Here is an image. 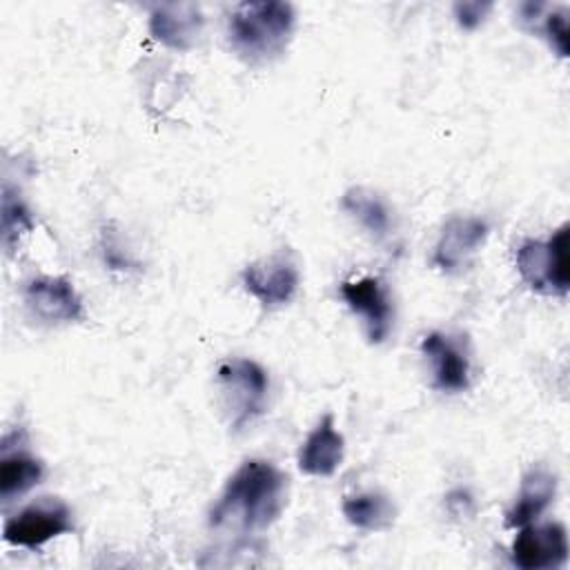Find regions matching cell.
<instances>
[{
    "instance_id": "6da1fadb",
    "label": "cell",
    "mask_w": 570,
    "mask_h": 570,
    "mask_svg": "<svg viewBox=\"0 0 570 570\" xmlns=\"http://www.w3.org/2000/svg\"><path fill=\"white\" fill-rule=\"evenodd\" d=\"M285 501L287 476L265 459H247L227 479L207 523L218 532L254 534L281 517Z\"/></svg>"
},
{
    "instance_id": "7a4b0ae2",
    "label": "cell",
    "mask_w": 570,
    "mask_h": 570,
    "mask_svg": "<svg viewBox=\"0 0 570 570\" xmlns=\"http://www.w3.org/2000/svg\"><path fill=\"white\" fill-rule=\"evenodd\" d=\"M296 13L289 2H240L227 20V40L238 58L249 65L276 60L289 45Z\"/></svg>"
},
{
    "instance_id": "3957f363",
    "label": "cell",
    "mask_w": 570,
    "mask_h": 570,
    "mask_svg": "<svg viewBox=\"0 0 570 570\" xmlns=\"http://www.w3.org/2000/svg\"><path fill=\"white\" fill-rule=\"evenodd\" d=\"M570 225L563 223L546 240L525 238L514 254V265L521 281L537 294L563 298L570 289L568 258Z\"/></svg>"
},
{
    "instance_id": "277c9868",
    "label": "cell",
    "mask_w": 570,
    "mask_h": 570,
    "mask_svg": "<svg viewBox=\"0 0 570 570\" xmlns=\"http://www.w3.org/2000/svg\"><path fill=\"white\" fill-rule=\"evenodd\" d=\"M216 383L223 394V405L232 430H243L258 419L267 407L269 379L267 372L252 358H225L216 367Z\"/></svg>"
},
{
    "instance_id": "5b68a950",
    "label": "cell",
    "mask_w": 570,
    "mask_h": 570,
    "mask_svg": "<svg viewBox=\"0 0 570 570\" xmlns=\"http://www.w3.org/2000/svg\"><path fill=\"white\" fill-rule=\"evenodd\" d=\"M71 530V508L60 497H38L4 521L2 539L9 546L36 550Z\"/></svg>"
},
{
    "instance_id": "8992f818",
    "label": "cell",
    "mask_w": 570,
    "mask_h": 570,
    "mask_svg": "<svg viewBox=\"0 0 570 570\" xmlns=\"http://www.w3.org/2000/svg\"><path fill=\"white\" fill-rule=\"evenodd\" d=\"M240 283L265 309H276L296 296L301 274L289 254L276 252L249 263L240 272Z\"/></svg>"
},
{
    "instance_id": "52a82bcc",
    "label": "cell",
    "mask_w": 570,
    "mask_h": 570,
    "mask_svg": "<svg viewBox=\"0 0 570 570\" xmlns=\"http://www.w3.org/2000/svg\"><path fill=\"white\" fill-rule=\"evenodd\" d=\"M341 298L361 318L370 343H383L394 325V305L379 276H361L341 283Z\"/></svg>"
},
{
    "instance_id": "ba28073f",
    "label": "cell",
    "mask_w": 570,
    "mask_h": 570,
    "mask_svg": "<svg viewBox=\"0 0 570 570\" xmlns=\"http://www.w3.org/2000/svg\"><path fill=\"white\" fill-rule=\"evenodd\" d=\"M22 298L31 316L47 325L78 323L85 318L82 298L65 276H33L24 283Z\"/></svg>"
},
{
    "instance_id": "9c48e42d",
    "label": "cell",
    "mask_w": 570,
    "mask_h": 570,
    "mask_svg": "<svg viewBox=\"0 0 570 570\" xmlns=\"http://www.w3.org/2000/svg\"><path fill=\"white\" fill-rule=\"evenodd\" d=\"M568 532L559 521L528 523L519 528L510 546L512 563L523 570L559 568L568 561Z\"/></svg>"
},
{
    "instance_id": "30bf717a",
    "label": "cell",
    "mask_w": 570,
    "mask_h": 570,
    "mask_svg": "<svg viewBox=\"0 0 570 570\" xmlns=\"http://www.w3.org/2000/svg\"><path fill=\"white\" fill-rule=\"evenodd\" d=\"M490 227L479 216H450L432 252V265L445 274H461L483 247Z\"/></svg>"
},
{
    "instance_id": "8fae6325",
    "label": "cell",
    "mask_w": 570,
    "mask_h": 570,
    "mask_svg": "<svg viewBox=\"0 0 570 570\" xmlns=\"http://www.w3.org/2000/svg\"><path fill=\"white\" fill-rule=\"evenodd\" d=\"M203 27V11L194 2H160L149 9V33L169 49H191L200 38Z\"/></svg>"
},
{
    "instance_id": "7c38bea8",
    "label": "cell",
    "mask_w": 570,
    "mask_h": 570,
    "mask_svg": "<svg viewBox=\"0 0 570 570\" xmlns=\"http://www.w3.org/2000/svg\"><path fill=\"white\" fill-rule=\"evenodd\" d=\"M421 354L432 370V387L463 392L470 387V361L461 343L443 332H430L421 341Z\"/></svg>"
},
{
    "instance_id": "4fadbf2b",
    "label": "cell",
    "mask_w": 570,
    "mask_h": 570,
    "mask_svg": "<svg viewBox=\"0 0 570 570\" xmlns=\"http://www.w3.org/2000/svg\"><path fill=\"white\" fill-rule=\"evenodd\" d=\"M345 454L343 434L334 425V416L327 412L312 428V432L301 443L296 463L303 474L309 476H332Z\"/></svg>"
},
{
    "instance_id": "5bb4252c",
    "label": "cell",
    "mask_w": 570,
    "mask_h": 570,
    "mask_svg": "<svg viewBox=\"0 0 570 570\" xmlns=\"http://www.w3.org/2000/svg\"><path fill=\"white\" fill-rule=\"evenodd\" d=\"M557 494V476L546 468H530L521 476L519 492L505 512V528H521L534 523Z\"/></svg>"
},
{
    "instance_id": "9a60e30c",
    "label": "cell",
    "mask_w": 570,
    "mask_h": 570,
    "mask_svg": "<svg viewBox=\"0 0 570 570\" xmlns=\"http://www.w3.org/2000/svg\"><path fill=\"white\" fill-rule=\"evenodd\" d=\"M341 209L354 218L367 234L372 240L383 243L392 236L394 229V218H392V207L387 205V200L372 191L370 187H350L343 196H341Z\"/></svg>"
},
{
    "instance_id": "2e32d148",
    "label": "cell",
    "mask_w": 570,
    "mask_h": 570,
    "mask_svg": "<svg viewBox=\"0 0 570 570\" xmlns=\"http://www.w3.org/2000/svg\"><path fill=\"white\" fill-rule=\"evenodd\" d=\"M45 476V465L40 459L29 454L22 448L9 450L2 445L0 459V497L2 503L20 499L31 488H36Z\"/></svg>"
},
{
    "instance_id": "e0dca14e",
    "label": "cell",
    "mask_w": 570,
    "mask_h": 570,
    "mask_svg": "<svg viewBox=\"0 0 570 570\" xmlns=\"http://www.w3.org/2000/svg\"><path fill=\"white\" fill-rule=\"evenodd\" d=\"M345 521L365 532H381L394 523L396 508L392 499L379 490L350 494L341 503Z\"/></svg>"
},
{
    "instance_id": "ac0fdd59",
    "label": "cell",
    "mask_w": 570,
    "mask_h": 570,
    "mask_svg": "<svg viewBox=\"0 0 570 570\" xmlns=\"http://www.w3.org/2000/svg\"><path fill=\"white\" fill-rule=\"evenodd\" d=\"M2 245L7 252H13L20 236L33 229V218L18 189L11 185L2 187Z\"/></svg>"
},
{
    "instance_id": "d6986e66",
    "label": "cell",
    "mask_w": 570,
    "mask_h": 570,
    "mask_svg": "<svg viewBox=\"0 0 570 570\" xmlns=\"http://www.w3.org/2000/svg\"><path fill=\"white\" fill-rule=\"evenodd\" d=\"M541 27H539V31H541V36L548 40V45H550V49L559 56V58H568V49H570V45H568V13H566V9H552V11H548V13H541ZM537 20V22H539ZM537 22H534V27H537ZM532 27V29H534Z\"/></svg>"
},
{
    "instance_id": "ffe728a7",
    "label": "cell",
    "mask_w": 570,
    "mask_h": 570,
    "mask_svg": "<svg viewBox=\"0 0 570 570\" xmlns=\"http://www.w3.org/2000/svg\"><path fill=\"white\" fill-rule=\"evenodd\" d=\"M490 11H492V2H485V0H461L452 4L454 20L463 31H474L488 18Z\"/></svg>"
}]
</instances>
